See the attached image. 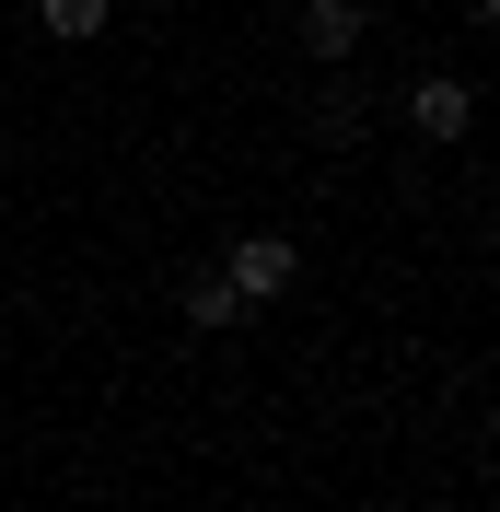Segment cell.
<instances>
[{
	"label": "cell",
	"instance_id": "obj_3",
	"mask_svg": "<svg viewBox=\"0 0 500 512\" xmlns=\"http://www.w3.org/2000/svg\"><path fill=\"white\" fill-rule=\"evenodd\" d=\"M314 140H326V152H361V140H373V94H361V70H326V94H314Z\"/></svg>",
	"mask_w": 500,
	"mask_h": 512
},
{
	"label": "cell",
	"instance_id": "obj_1",
	"mask_svg": "<svg viewBox=\"0 0 500 512\" xmlns=\"http://www.w3.org/2000/svg\"><path fill=\"white\" fill-rule=\"evenodd\" d=\"M210 268H221V280H233V303H245V315H256V303H280V291L303 280V245H291V233H233V245H221Z\"/></svg>",
	"mask_w": 500,
	"mask_h": 512
},
{
	"label": "cell",
	"instance_id": "obj_4",
	"mask_svg": "<svg viewBox=\"0 0 500 512\" xmlns=\"http://www.w3.org/2000/svg\"><path fill=\"white\" fill-rule=\"evenodd\" d=\"M361 35H373L361 0H303V59H314V70H349V59H361Z\"/></svg>",
	"mask_w": 500,
	"mask_h": 512
},
{
	"label": "cell",
	"instance_id": "obj_2",
	"mask_svg": "<svg viewBox=\"0 0 500 512\" xmlns=\"http://www.w3.org/2000/svg\"><path fill=\"white\" fill-rule=\"evenodd\" d=\"M407 128H419L431 152H454V140L477 128V82H466V70H419V94H407Z\"/></svg>",
	"mask_w": 500,
	"mask_h": 512
},
{
	"label": "cell",
	"instance_id": "obj_6",
	"mask_svg": "<svg viewBox=\"0 0 500 512\" xmlns=\"http://www.w3.org/2000/svg\"><path fill=\"white\" fill-rule=\"evenodd\" d=\"M105 12H117V0H35V24L59 35V47H94V35H105Z\"/></svg>",
	"mask_w": 500,
	"mask_h": 512
},
{
	"label": "cell",
	"instance_id": "obj_5",
	"mask_svg": "<svg viewBox=\"0 0 500 512\" xmlns=\"http://www.w3.org/2000/svg\"><path fill=\"white\" fill-rule=\"evenodd\" d=\"M175 315H187L198 338H221V326H245V303H233V280H221V268H187V280H175Z\"/></svg>",
	"mask_w": 500,
	"mask_h": 512
}]
</instances>
